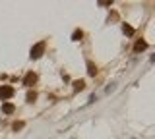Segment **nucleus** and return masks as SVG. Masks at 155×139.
<instances>
[{
	"label": "nucleus",
	"mask_w": 155,
	"mask_h": 139,
	"mask_svg": "<svg viewBox=\"0 0 155 139\" xmlns=\"http://www.w3.org/2000/svg\"><path fill=\"white\" fill-rule=\"evenodd\" d=\"M43 52H45V41H41V43H37L35 46L31 49V58H41L43 56Z\"/></svg>",
	"instance_id": "f257e3e1"
},
{
	"label": "nucleus",
	"mask_w": 155,
	"mask_h": 139,
	"mask_svg": "<svg viewBox=\"0 0 155 139\" xmlns=\"http://www.w3.org/2000/svg\"><path fill=\"white\" fill-rule=\"evenodd\" d=\"M37 81V75L33 74V71H27L25 74V77H23V85H27V87H31L33 83Z\"/></svg>",
	"instance_id": "f03ea898"
},
{
	"label": "nucleus",
	"mask_w": 155,
	"mask_h": 139,
	"mask_svg": "<svg viewBox=\"0 0 155 139\" xmlns=\"http://www.w3.org/2000/svg\"><path fill=\"white\" fill-rule=\"evenodd\" d=\"M10 97H14V87H2L0 89V99L2 100H6Z\"/></svg>",
	"instance_id": "7ed1b4c3"
},
{
	"label": "nucleus",
	"mask_w": 155,
	"mask_h": 139,
	"mask_svg": "<svg viewBox=\"0 0 155 139\" xmlns=\"http://www.w3.org/2000/svg\"><path fill=\"white\" fill-rule=\"evenodd\" d=\"M145 49H147V43H145V41H142V39L136 41V45H134V50H136V52H142V50H145Z\"/></svg>",
	"instance_id": "20e7f679"
},
{
	"label": "nucleus",
	"mask_w": 155,
	"mask_h": 139,
	"mask_svg": "<svg viewBox=\"0 0 155 139\" xmlns=\"http://www.w3.org/2000/svg\"><path fill=\"white\" fill-rule=\"evenodd\" d=\"M14 110H16V106H14L12 103H4L2 104V112L4 114H14Z\"/></svg>",
	"instance_id": "39448f33"
},
{
	"label": "nucleus",
	"mask_w": 155,
	"mask_h": 139,
	"mask_svg": "<svg viewBox=\"0 0 155 139\" xmlns=\"http://www.w3.org/2000/svg\"><path fill=\"white\" fill-rule=\"evenodd\" d=\"M87 74H89V75H95L97 74V66L93 64V62H87Z\"/></svg>",
	"instance_id": "423d86ee"
},
{
	"label": "nucleus",
	"mask_w": 155,
	"mask_h": 139,
	"mask_svg": "<svg viewBox=\"0 0 155 139\" xmlns=\"http://www.w3.org/2000/svg\"><path fill=\"white\" fill-rule=\"evenodd\" d=\"M122 31L126 33V35H134V27H130L128 23H124V25H122Z\"/></svg>",
	"instance_id": "0eeeda50"
},
{
	"label": "nucleus",
	"mask_w": 155,
	"mask_h": 139,
	"mask_svg": "<svg viewBox=\"0 0 155 139\" xmlns=\"http://www.w3.org/2000/svg\"><path fill=\"white\" fill-rule=\"evenodd\" d=\"M35 99H37V93H35V91H29V93H27V103H33Z\"/></svg>",
	"instance_id": "6e6552de"
},
{
	"label": "nucleus",
	"mask_w": 155,
	"mask_h": 139,
	"mask_svg": "<svg viewBox=\"0 0 155 139\" xmlns=\"http://www.w3.org/2000/svg\"><path fill=\"white\" fill-rule=\"evenodd\" d=\"M84 87H85L84 81H74V89H76V91H81Z\"/></svg>",
	"instance_id": "1a4fd4ad"
},
{
	"label": "nucleus",
	"mask_w": 155,
	"mask_h": 139,
	"mask_svg": "<svg viewBox=\"0 0 155 139\" xmlns=\"http://www.w3.org/2000/svg\"><path fill=\"white\" fill-rule=\"evenodd\" d=\"M81 37H84V33H81V31H74V35H72V39H74V41H80Z\"/></svg>",
	"instance_id": "9d476101"
},
{
	"label": "nucleus",
	"mask_w": 155,
	"mask_h": 139,
	"mask_svg": "<svg viewBox=\"0 0 155 139\" xmlns=\"http://www.w3.org/2000/svg\"><path fill=\"white\" fill-rule=\"evenodd\" d=\"M23 126H25L23 122H14V129H16V131H18V129H21Z\"/></svg>",
	"instance_id": "9b49d317"
}]
</instances>
